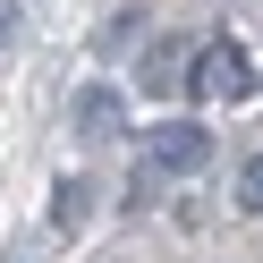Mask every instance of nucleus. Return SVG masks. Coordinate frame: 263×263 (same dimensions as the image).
Wrapping results in <instances>:
<instances>
[{"mask_svg": "<svg viewBox=\"0 0 263 263\" xmlns=\"http://www.w3.org/2000/svg\"><path fill=\"white\" fill-rule=\"evenodd\" d=\"M136 153H144L153 178H187V170L212 161V127H195V119H153V127L136 136Z\"/></svg>", "mask_w": 263, "mask_h": 263, "instance_id": "f257e3e1", "label": "nucleus"}, {"mask_svg": "<svg viewBox=\"0 0 263 263\" xmlns=\"http://www.w3.org/2000/svg\"><path fill=\"white\" fill-rule=\"evenodd\" d=\"M195 93H221V102H246V93H255V60H246V43H238V34H221V43L204 51Z\"/></svg>", "mask_w": 263, "mask_h": 263, "instance_id": "f03ea898", "label": "nucleus"}, {"mask_svg": "<svg viewBox=\"0 0 263 263\" xmlns=\"http://www.w3.org/2000/svg\"><path fill=\"white\" fill-rule=\"evenodd\" d=\"M68 119L85 127V136H119V119H127V102H119V93H110V85H85V93H77V102H68Z\"/></svg>", "mask_w": 263, "mask_h": 263, "instance_id": "7ed1b4c3", "label": "nucleus"}, {"mask_svg": "<svg viewBox=\"0 0 263 263\" xmlns=\"http://www.w3.org/2000/svg\"><path fill=\"white\" fill-rule=\"evenodd\" d=\"M144 85H153V93H170V85H178V51H170V43L144 60Z\"/></svg>", "mask_w": 263, "mask_h": 263, "instance_id": "39448f33", "label": "nucleus"}, {"mask_svg": "<svg viewBox=\"0 0 263 263\" xmlns=\"http://www.w3.org/2000/svg\"><path fill=\"white\" fill-rule=\"evenodd\" d=\"M85 221H93V187H85V178H60V187H51V229L77 238Z\"/></svg>", "mask_w": 263, "mask_h": 263, "instance_id": "20e7f679", "label": "nucleus"}, {"mask_svg": "<svg viewBox=\"0 0 263 263\" xmlns=\"http://www.w3.org/2000/svg\"><path fill=\"white\" fill-rule=\"evenodd\" d=\"M238 204H246V212H263V153L246 161V178H238Z\"/></svg>", "mask_w": 263, "mask_h": 263, "instance_id": "423d86ee", "label": "nucleus"}]
</instances>
